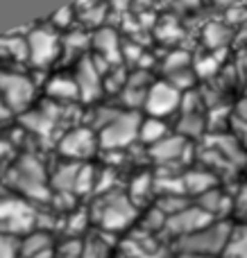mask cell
Wrapping results in <instances>:
<instances>
[{
  "label": "cell",
  "instance_id": "obj_39",
  "mask_svg": "<svg viewBox=\"0 0 247 258\" xmlns=\"http://www.w3.org/2000/svg\"><path fill=\"white\" fill-rule=\"evenodd\" d=\"M243 75H245V82H247V57L243 59Z\"/></svg>",
  "mask_w": 247,
  "mask_h": 258
},
{
  "label": "cell",
  "instance_id": "obj_17",
  "mask_svg": "<svg viewBox=\"0 0 247 258\" xmlns=\"http://www.w3.org/2000/svg\"><path fill=\"white\" fill-rule=\"evenodd\" d=\"M213 150L222 156L229 165H240L245 163V147L238 143V138L234 134H218Z\"/></svg>",
  "mask_w": 247,
  "mask_h": 258
},
{
  "label": "cell",
  "instance_id": "obj_18",
  "mask_svg": "<svg viewBox=\"0 0 247 258\" xmlns=\"http://www.w3.org/2000/svg\"><path fill=\"white\" fill-rule=\"evenodd\" d=\"M184 181V190L193 192V195H204V192L213 190L218 183V177L209 170H189V172L181 177Z\"/></svg>",
  "mask_w": 247,
  "mask_h": 258
},
{
  "label": "cell",
  "instance_id": "obj_33",
  "mask_svg": "<svg viewBox=\"0 0 247 258\" xmlns=\"http://www.w3.org/2000/svg\"><path fill=\"white\" fill-rule=\"evenodd\" d=\"M71 18H73V9L71 7H64V9H59V12L54 14L50 21H52V27H66L68 23H71Z\"/></svg>",
  "mask_w": 247,
  "mask_h": 258
},
{
  "label": "cell",
  "instance_id": "obj_29",
  "mask_svg": "<svg viewBox=\"0 0 247 258\" xmlns=\"http://www.w3.org/2000/svg\"><path fill=\"white\" fill-rule=\"evenodd\" d=\"M150 190H152V177H150V174H139V177H134V181H132L130 200L132 202L141 200V197H145Z\"/></svg>",
  "mask_w": 247,
  "mask_h": 258
},
{
  "label": "cell",
  "instance_id": "obj_9",
  "mask_svg": "<svg viewBox=\"0 0 247 258\" xmlns=\"http://www.w3.org/2000/svg\"><path fill=\"white\" fill-rule=\"evenodd\" d=\"M211 222H213V218L209 213H204L198 204L195 206L189 204L186 209H181L179 213L170 215V218L166 220V227L163 229H166L168 233H172V236H177V238H186V236H191V233L204 229Z\"/></svg>",
  "mask_w": 247,
  "mask_h": 258
},
{
  "label": "cell",
  "instance_id": "obj_38",
  "mask_svg": "<svg viewBox=\"0 0 247 258\" xmlns=\"http://www.w3.org/2000/svg\"><path fill=\"white\" fill-rule=\"evenodd\" d=\"M179 258H218V256H189V254H179Z\"/></svg>",
  "mask_w": 247,
  "mask_h": 258
},
{
  "label": "cell",
  "instance_id": "obj_13",
  "mask_svg": "<svg viewBox=\"0 0 247 258\" xmlns=\"http://www.w3.org/2000/svg\"><path fill=\"white\" fill-rule=\"evenodd\" d=\"M21 258H50L54 256L52 251V238L48 231H30L18 245Z\"/></svg>",
  "mask_w": 247,
  "mask_h": 258
},
{
  "label": "cell",
  "instance_id": "obj_16",
  "mask_svg": "<svg viewBox=\"0 0 247 258\" xmlns=\"http://www.w3.org/2000/svg\"><path fill=\"white\" fill-rule=\"evenodd\" d=\"M186 152V138L184 136H166L163 141L154 143L150 147V154L159 163H170V161L181 159Z\"/></svg>",
  "mask_w": 247,
  "mask_h": 258
},
{
  "label": "cell",
  "instance_id": "obj_3",
  "mask_svg": "<svg viewBox=\"0 0 247 258\" xmlns=\"http://www.w3.org/2000/svg\"><path fill=\"white\" fill-rule=\"evenodd\" d=\"M95 213H98V222L102 229L120 231L136 218V204L122 192H109L102 197Z\"/></svg>",
  "mask_w": 247,
  "mask_h": 258
},
{
  "label": "cell",
  "instance_id": "obj_32",
  "mask_svg": "<svg viewBox=\"0 0 247 258\" xmlns=\"http://www.w3.org/2000/svg\"><path fill=\"white\" fill-rule=\"evenodd\" d=\"M216 71H218V59H216V57L200 59V61H198V68H195V73H198V75H202V77L213 75Z\"/></svg>",
  "mask_w": 247,
  "mask_h": 258
},
{
  "label": "cell",
  "instance_id": "obj_30",
  "mask_svg": "<svg viewBox=\"0 0 247 258\" xmlns=\"http://www.w3.org/2000/svg\"><path fill=\"white\" fill-rule=\"evenodd\" d=\"M82 247H84V242L80 240H66L61 247L57 249V258H82Z\"/></svg>",
  "mask_w": 247,
  "mask_h": 258
},
{
  "label": "cell",
  "instance_id": "obj_2",
  "mask_svg": "<svg viewBox=\"0 0 247 258\" xmlns=\"http://www.w3.org/2000/svg\"><path fill=\"white\" fill-rule=\"evenodd\" d=\"M231 236L229 222H211L204 229L177 240V251L189 256H218L227 249Z\"/></svg>",
  "mask_w": 247,
  "mask_h": 258
},
{
  "label": "cell",
  "instance_id": "obj_25",
  "mask_svg": "<svg viewBox=\"0 0 247 258\" xmlns=\"http://www.w3.org/2000/svg\"><path fill=\"white\" fill-rule=\"evenodd\" d=\"M186 68H191V54L184 52V50H172V52L166 57V61H163V71H166V75L186 71Z\"/></svg>",
  "mask_w": 247,
  "mask_h": 258
},
{
  "label": "cell",
  "instance_id": "obj_26",
  "mask_svg": "<svg viewBox=\"0 0 247 258\" xmlns=\"http://www.w3.org/2000/svg\"><path fill=\"white\" fill-rule=\"evenodd\" d=\"M95 183H98V170H95L93 165H84V163H82L80 174H77L75 192H91V190H95Z\"/></svg>",
  "mask_w": 247,
  "mask_h": 258
},
{
  "label": "cell",
  "instance_id": "obj_31",
  "mask_svg": "<svg viewBox=\"0 0 247 258\" xmlns=\"http://www.w3.org/2000/svg\"><path fill=\"white\" fill-rule=\"evenodd\" d=\"M18 245L12 236H3L0 233V258H16Z\"/></svg>",
  "mask_w": 247,
  "mask_h": 258
},
{
  "label": "cell",
  "instance_id": "obj_14",
  "mask_svg": "<svg viewBox=\"0 0 247 258\" xmlns=\"http://www.w3.org/2000/svg\"><path fill=\"white\" fill-rule=\"evenodd\" d=\"M80 168H82V163H77V161H66V163L57 165V170H54L52 177H50V186H52L59 195H71V192H75Z\"/></svg>",
  "mask_w": 247,
  "mask_h": 258
},
{
  "label": "cell",
  "instance_id": "obj_37",
  "mask_svg": "<svg viewBox=\"0 0 247 258\" xmlns=\"http://www.w3.org/2000/svg\"><path fill=\"white\" fill-rule=\"evenodd\" d=\"M14 113H12V109L7 107V104H5V100L0 98V122H5V120H9V118H12Z\"/></svg>",
  "mask_w": 247,
  "mask_h": 258
},
{
  "label": "cell",
  "instance_id": "obj_27",
  "mask_svg": "<svg viewBox=\"0 0 247 258\" xmlns=\"http://www.w3.org/2000/svg\"><path fill=\"white\" fill-rule=\"evenodd\" d=\"M82 258H109V247L102 238H91L82 247Z\"/></svg>",
  "mask_w": 247,
  "mask_h": 258
},
{
  "label": "cell",
  "instance_id": "obj_23",
  "mask_svg": "<svg viewBox=\"0 0 247 258\" xmlns=\"http://www.w3.org/2000/svg\"><path fill=\"white\" fill-rule=\"evenodd\" d=\"M204 127H207V118H204L200 111H195V113H181L179 125H177V129H179L181 136H191V138L202 136Z\"/></svg>",
  "mask_w": 247,
  "mask_h": 258
},
{
  "label": "cell",
  "instance_id": "obj_35",
  "mask_svg": "<svg viewBox=\"0 0 247 258\" xmlns=\"http://www.w3.org/2000/svg\"><path fill=\"white\" fill-rule=\"evenodd\" d=\"M236 120H240V122H247V95L243 100H238V104H236Z\"/></svg>",
  "mask_w": 247,
  "mask_h": 258
},
{
  "label": "cell",
  "instance_id": "obj_19",
  "mask_svg": "<svg viewBox=\"0 0 247 258\" xmlns=\"http://www.w3.org/2000/svg\"><path fill=\"white\" fill-rule=\"evenodd\" d=\"M48 95L54 100H77L80 98V89L75 84V77L57 75L48 82Z\"/></svg>",
  "mask_w": 247,
  "mask_h": 258
},
{
  "label": "cell",
  "instance_id": "obj_10",
  "mask_svg": "<svg viewBox=\"0 0 247 258\" xmlns=\"http://www.w3.org/2000/svg\"><path fill=\"white\" fill-rule=\"evenodd\" d=\"M75 84L82 100H95L102 93V68L98 57H82V61L77 63Z\"/></svg>",
  "mask_w": 247,
  "mask_h": 258
},
{
  "label": "cell",
  "instance_id": "obj_15",
  "mask_svg": "<svg viewBox=\"0 0 247 258\" xmlns=\"http://www.w3.org/2000/svg\"><path fill=\"white\" fill-rule=\"evenodd\" d=\"M93 45L98 50V54L104 59V61H118L122 57V50H120V39H118L116 30L111 27H102L93 34Z\"/></svg>",
  "mask_w": 247,
  "mask_h": 258
},
{
  "label": "cell",
  "instance_id": "obj_4",
  "mask_svg": "<svg viewBox=\"0 0 247 258\" xmlns=\"http://www.w3.org/2000/svg\"><path fill=\"white\" fill-rule=\"evenodd\" d=\"M141 116L136 111H120V116L113 122H109L104 129H100L98 134V145H102L104 150L116 152L125 150L127 145L134 143V138L139 136L141 129Z\"/></svg>",
  "mask_w": 247,
  "mask_h": 258
},
{
  "label": "cell",
  "instance_id": "obj_34",
  "mask_svg": "<svg viewBox=\"0 0 247 258\" xmlns=\"http://www.w3.org/2000/svg\"><path fill=\"white\" fill-rule=\"evenodd\" d=\"M234 122V136L238 138V143L247 150V122H240V120H231Z\"/></svg>",
  "mask_w": 247,
  "mask_h": 258
},
{
  "label": "cell",
  "instance_id": "obj_20",
  "mask_svg": "<svg viewBox=\"0 0 247 258\" xmlns=\"http://www.w3.org/2000/svg\"><path fill=\"white\" fill-rule=\"evenodd\" d=\"M204 43L209 45V48H225L227 43L231 41V36H234V32H231L229 25H225V23H209L207 27H204Z\"/></svg>",
  "mask_w": 247,
  "mask_h": 258
},
{
  "label": "cell",
  "instance_id": "obj_11",
  "mask_svg": "<svg viewBox=\"0 0 247 258\" xmlns=\"http://www.w3.org/2000/svg\"><path fill=\"white\" fill-rule=\"evenodd\" d=\"M98 147V136L86 127H77L73 132H68L66 136L59 141V152L66 156L68 161H82L86 156H91Z\"/></svg>",
  "mask_w": 247,
  "mask_h": 258
},
{
  "label": "cell",
  "instance_id": "obj_24",
  "mask_svg": "<svg viewBox=\"0 0 247 258\" xmlns=\"http://www.w3.org/2000/svg\"><path fill=\"white\" fill-rule=\"evenodd\" d=\"M0 48H3V52L7 54V57H12V59H30L27 39H21V36L16 39V34L3 36V41H0Z\"/></svg>",
  "mask_w": 247,
  "mask_h": 258
},
{
  "label": "cell",
  "instance_id": "obj_1",
  "mask_svg": "<svg viewBox=\"0 0 247 258\" xmlns=\"http://www.w3.org/2000/svg\"><path fill=\"white\" fill-rule=\"evenodd\" d=\"M5 183H7V188L21 192L23 197H30V200H50L48 174H45L43 163L34 154L18 156L16 163L5 170Z\"/></svg>",
  "mask_w": 247,
  "mask_h": 258
},
{
  "label": "cell",
  "instance_id": "obj_28",
  "mask_svg": "<svg viewBox=\"0 0 247 258\" xmlns=\"http://www.w3.org/2000/svg\"><path fill=\"white\" fill-rule=\"evenodd\" d=\"M193 82H195V73L193 68H186V71H179V73H172L168 75V84H172L177 91H186V89H193Z\"/></svg>",
  "mask_w": 247,
  "mask_h": 258
},
{
  "label": "cell",
  "instance_id": "obj_21",
  "mask_svg": "<svg viewBox=\"0 0 247 258\" xmlns=\"http://www.w3.org/2000/svg\"><path fill=\"white\" fill-rule=\"evenodd\" d=\"M198 206L204 211V213L211 215V218H216V215H220L222 211L229 209V197H227L222 190H216V188H213V190L200 195Z\"/></svg>",
  "mask_w": 247,
  "mask_h": 258
},
{
  "label": "cell",
  "instance_id": "obj_41",
  "mask_svg": "<svg viewBox=\"0 0 247 258\" xmlns=\"http://www.w3.org/2000/svg\"><path fill=\"white\" fill-rule=\"evenodd\" d=\"M0 179H5V168H3V163H0Z\"/></svg>",
  "mask_w": 247,
  "mask_h": 258
},
{
  "label": "cell",
  "instance_id": "obj_12",
  "mask_svg": "<svg viewBox=\"0 0 247 258\" xmlns=\"http://www.w3.org/2000/svg\"><path fill=\"white\" fill-rule=\"evenodd\" d=\"M21 122L27 132L36 134V136H41V138H48L50 134H52L54 125H57V116H54L48 107L27 109L25 113H21Z\"/></svg>",
  "mask_w": 247,
  "mask_h": 258
},
{
  "label": "cell",
  "instance_id": "obj_36",
  "mask_svg": "<svg viewBox=\"0 0 247 258\" xmlns=\"http://www.w3.org/2000/svg\"><path fill=\"white\" fill-rule=\"evenodd\" d=\"M9 154H12V143H9L7 138H0V163H3V159H7Z\"/></svg>",
  "mask_w": 247,
  "mask_h": 258
},
{
  "label": "cell",
  "instance_id": "obj_8",
  "mask_svg": "<svg viewBox=\"0 0 247 258\" xmlns=\"http://www.w3.org/2000/svg\"><path fill=\"white\" fill-rule=\"evenodd\" d=\"M27 50H30V61L43 68L54 61V57L61 50V43L50 27H36L27 36Z\"/></svg>",
  "mask_w": 247,
  "mask_h": 258
},
{
  "label": "cell",
  "instance_id": "obj_5",
  "mask_svg": "<svg viewBox=\"0 0 247 258\" xmlns=\"http://www.w3.org/2000/svg\"><path fill=\"white\" fill-rule=\"evenodd\" d=\"M0 98L12 113H25L34 100V82L21 73L0 71Z\"/></svg>",
  "mask_w": 247,
  "mask_h": 258
},
{
  "label": "cell",
  "instance_id": "obj_22",
  "mask_svg": "<svg viewBox=\"0 0 247 258\" xmlns=\"http://www.w3.org/2000/svg\"><path fill=\"white\" fill-rule=\"evenodd\" d=\"M168 136V129L163 125L159 118H148V120L141 122V129H139V138L143 143H148L150 147L154 145V143L163 141V138Z\"/></svg>",
  "mask_w": 247,
  "mask_h": 258
},
{
  "label": "cell",
  "instance_id": "obj_6",
  "mask_svg": "<svg viewBox=\"0 0 247 258\" xmlns=\"http://www.w3.org/2000/svg\"><path fill=\"white\" fill-rule=\"evenodd\" d=\"M36 220V213L23 200H16L12 195L0 197V233L14 236V233H30L32 224Z\"/></svg>",
  "mask_w": 247,
  "mask_h": 258
},
{
  "label": "cell",
  "instance_id": "obj_40",
  "mask_svg": "<svg viewBox=\"0 0 247 258\" xmlns=\"http://www.w3.org/2000/svg\"><path fill=\"white\" fill-rule=\"evenodd\" d=\"M216 3H218V5H225V7H227V5H231L234 0H216Z\"/></svg>",
  "mask_w": 247,
  "mask_h": 258
},
{
  "label": "cell",
  "instance_id": "obj_7",
  "mask_svg": "<svg viewBox=\"0 0 247 258\" xmlns=\"http://www.w3.org/2000/svg\"><path fill=\"white\" fill-rule=\"evenodd\" d=\"M181 104V93L168 82H157L150 86L148 95H145V111L152 118L161 120L163 116H170L172 111H177Z\"/></svg>",
  "mask_w": 247,
  "mask_h": 258
}]
</instances>
